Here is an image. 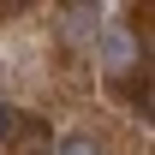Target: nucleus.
<instances>
[{"instance_id": "1", "label": "nucleus", "mask_w": 155, "mask_h": 155, "mask_svg": "<svg viewBox=\"0 0 155 155\" xmlns=\"http://www.w3.org/2000/svg\"><path fill=\"white\" fill-rule=\"evenodd\" d=\"M101 66H107L114 78H125V72L137 66V54H131V30H119V24H114V30H101Z\"/></svg>"}, {"instance_id": "2", "label": "nucleus", "mask_w": 155, "mask_h": 155, "mask_svg": "<svg viewBox=\"0 0 155 155\" xmlns=\"http://www.w3.org/2000/svg\"><path fill=\"white\" fill-rule=\"evenodd\" d=\"M66 30H72V36H90V30H96V6H84V0L66 6Z\"/></svg>"}, {"instance_id": "3", "label": "nucleus", "mask_w": 155, "mask_h": 155, "mask_svg": "<svg viewBox=\"0 0 155 155\" xmlns=\"http://www.w3.org/2000/svg\"><path fill=\"white\" fill-rule=\"evenodd\" d=\"M60 155H101V149H96V137L78 131V137H66V143H60Z\"/></svg>"}, {"instance_id": "4", "label": "nucleus", "mask_w": 155, "mask_h": 155, "mask_svg": "<svg viewBox=\"0 0 155 155\" xmlns=\"http://www.w3.org/2000/svg\"><path fill=\"white\" fill-rule=\"evenodd\" d=\"M12 131H18V114H12V107H6V101H0V149H6V143H12Z\"/></svg>"}]
</instances>
